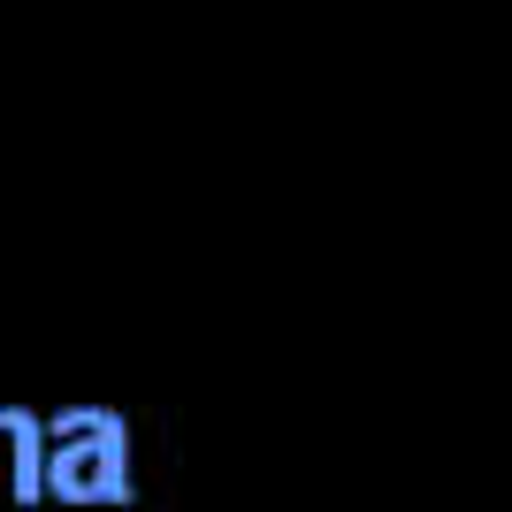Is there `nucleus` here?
Returning <instances> with one entry per match:
<instances>
[{
  "mask_svg": "<svg viewBox=\"0 0 512 512\" xmlns=\"http://www.w3.org/2000/svg\"><path fill=\"white\" fill-rule=\"evenodd\" d=\"M46 490L62 505H130V428L123 413L69 406L46 413Z\"/></svg>",
  "mask_w": 512,
  "mask_h": 512,
  "instance_id": "1",
  "label": "nucleus"
},
{
  "mask_svg": "<svg viewBox=\"0 0 512 512\" xmlns=\"http://www.w3.org/2000/svg\"><path fill=\"white\" fill-rule=\"evenodd\" d=\"M0 490L23 497V505L46 497V428L23 406H0Z\"/></svg>",
  "mask_w": 512,
  "mask_h": 512,
  "instance_id": "2",
  "label": "nucleus"
}]
</instances>
